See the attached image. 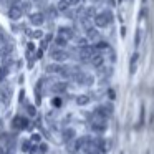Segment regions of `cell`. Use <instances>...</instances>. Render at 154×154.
I'll list each match as a JSON object with an SVG mask.
<instances>
[{"label":"cell","instance_id":"obj_17","mask_svg":"<svg viewBox=\"0 0 154 154\" xmlns=\"http://www.w3.org/2000/svg\"><path fill=\"white\" fill-rule=\"evenodd\" d=\"M103 57H101V55L100 53H98V55H94V57H93V60H91V63H93V66H96V68H101V66H103Z\"/></svg>","mask_w":154,"mask_h":154},{"label":"cell","instance_id":"obj_19","mask_svg":"<svg viewBox=\"0 0 154 154\" xmlns=\"http://www.w3.org/2000/svg\"><path fill=\"white\" fill-rule=\"evenodd\" d=\"M68 7H70V4H68L66 0H60V2L57 4L58 12H66V10H68Z\"/></svg>","mask_w":154,"mask_h":154},{"label":"cell","instance_id":"obj_25","mask_svg":"<svg viewBox=\"0 0 154 154\" xmlns=\"http://www.w3.org/2000/svg\"><path fill=\"white\" fill-rule=\"evenodd\" d=\"M20 2H22V0H7V4L10 5V7H12V5H18Z\"/></svg>","mask_w":154,"mask_h":154},{"label":"cell","instance_id":"obj_23","mask_svg":"<svg viewBox=\"0 0 154 154\" xmlns=\"http://www.w3.org/2000/svg\"><path fill=\"white\" fill-rule=\"evenodd\" d=\"M38 149H40V154H45L48 151V144H40V146H38Z\"/></svg>","mask_w":154,"mask_h":154},{"label":"cell","instance_id":"obj_18","mask_svg":"<svg viewBox=\"0 0 154 154\" xmlns=\"http://www.w3.org/2000/svg\"><path fill=\"white\" fill-rule=\"evenodd\" d=\"M137 60H139V55H137V53H134L133 57H131V65H129V71H131V73H134V71H136Z\"/></svg>","mask_w":154,"mask_h":154},{"label":"cell","instance_id":"obj_14","mask_svg":"<svg viewBox=\"0 0 154 154\" xmlns=\"http://www.w3.org/2000/svg\"><path fill=\"white\" fill-rule=\"evenodd\" d=\"M58 35H63L65 38H75V32L71 30V28H66V27H61L60 30H58Z\"/></svg>","mask_w":154,"mask_h":154},{"label":"cell","instance_id":"obj_24","mask_svg":"<svg viewBox=\"0 0 154 154\" xmlns=\"http://www.w3.org/2000/svg\"><path fill=\"white\" fill-rule=\"evenodd\" d=\"M94 47H96V50H100V48H108V43L106 42H100V43L94 45Z\"/></svg>","mask_w":154,"mask_h":154},{"label":"cell","instance_id":"obj_5","mask_svg":"<svg viewBox=\"0 0 154 154\" xmlns=\"http://www.w3.org/2000/svg\"><path fill=\"white\" fill-rule=\"evenodd\" d=\"M50 57H51V60H53L55 63H63L65 60H68L70 55H68L63 48H53V50L50 51Z\"/></svg>","mask_w":154,"mask_h":154},{"label":"cell","instance_id":"obj_2","mask_svg":"<svg viewBox=\"0 0 154 154\" xmlns=\"http://www.w3.org/2000/svg\"><path fill=\"white\" fill-rule=\"evenodd\" d=\"M93 20H94V25H96V27L104 28L113 22V15H111L109 12H101V14H98Z\"/></svg>","mask_w":154,"mask_h":154},{"label":"cell","instance_id":"obj_22","mask_svg":"<svg viewBox=\"0 0 154 154\" xmlns=\"http://www.w3.org/2000/svg\"><path fill=\"white\" fill-rule=\"evenodd\" d=\"M8 75V70H7V66H0V83L5 80V76Z\"/></svg>","mask_w":154,"mask_h":154},{"label":"cell","instance_id":"obj_4","mask_svg":"<svg viewBox=\"0 0 154 154\" xmlns=\"http://www.w3.org/2000/svg\"><path fill=\"white\" fill-rule=\"evenodd\" d=\"M96 55V47H83L80 48V60L81 61H91L93 57Z\"/></svg>","mask_w":154,"mask_h":154},{"label":"cell","instance_id":"obj_7","mask_svg":"<svg viewBox=\"0 0 154 154\" xmlns=\"http://www.w3.org/2000/svg\"><path fill=\"white\" fill-rule=\"evenodd\" d=\"M106 129H108V124L104 123V119H101V118H98V119L91 121V131H93V133L103 134Z\"/></svg>","mask_w":154,"mask_h":154},{"label":"cell","instance_id":"obj_11","mask_svg":"<svg viewBox=\"0 0 154 154\" xmlns=\"http://www.w3.org/2000/svg\"><path fill=\"white\" fill-rule=\"evenodd\" d=\"M90 101H91L90 94H78V96L75 98V103H76L78 106H85V104H88Z\"/></svg>","mask_w":154,"mask_h":154},{"label":"cell","instance_id":"obj_16","mask_svg":"<svg viewBox=\"0 0 154 154\" xmlns=\"http://www.w3.org/2000/svg\"><path fill=\"white\" fill-rule=\"evenodd\" d=\"M14 128H20V129H23V128H27V121H25L23 118L17 116L14 119Z\"/></svg>","mask_w":154,"mask_h":154},{"label":"cell","instance_id":"obj_30","mask_svg":"<svg viewBox=\"0 0 154 154\" xmlns=\"http://www.w3.org/2000/svg\"><path fill=\"white\" fill-rule=\"evenodd\" d=\"M108 4H111V5H114V0H108Z\"/></svg>","mask_w":154,"mask_h":154},{"label":"cell","instance_id":"obj_12","mask_svg":"<svg viewBox=\"0 0 154 154\" xmlns=\"http://www.w3.org/2000/svg\"><path fill=\"white\" fill-rule=\"evenodd\" d=\"M66 88H68V83L60 81V83H55L53 86H51V91H53V93H65Z\"/></svg>","mask_w":154,"mask_h":154},{"label":"cell","instance_id":"obj_6","mask_svg":"<svg viewBox=\"0 0 154 154\" xmlns=\"http://www.w3.org/2000/svg\"><path fill=\"white\" fill-rule=\"evenodd\" d=\"M23 7L22 5H12V7H8L7 10V15L8 18H12V20H20L22 17H23Z\"/></svg>","mask_w":154,"mask_h":154},{"label":"cell","instance_id":"obj_27","mask_svg":"<svg viewBox=\"0 0 154 154\" xmlns=\"http://www.w3.org/2000/svg\"><path fill=\"white\" fill-rule=\"evenodd\" d=\"M42 37V32H33V35H32V38H40Z\"/></svg>","mask_w":154,"mask_h":154},{"label":"cell","instance_id":"obj_8","mask_svg":"<svg viewBox=\"0 0 154 154\" xmlns=\"http://www.w3.org/2000/svg\"><path fill=\"white\" fill-rule=\"evenodd\" d=\"M28 20H30V23L33 27H40V25L45 23V15L42 12H33V14L28 15Z\"/></svg>","mask_w":154,"mask_h":154},{"label":"cell","instance_id":"obj_31","mask_svg":"<svg viewBox=\"0 0 154 154\" xmlns=\"http://www.w3.org/2000/svg\"><path fill=\"white\" fill-rule=\"evenodd\" d=\"M93 2H94V4H96V2H101V0H93Z\"/></svg>","mask_w":154,"mask_h":154},{"label":"cell","instance_id":"obj_15","mask_svg":"<svg viewBox=\"0 0 154 154\" xmlns=\"http://www.w3.org/2000/svg\"><path fill=\"white\" fill-rule=\"evenodd\" d=\"M100 32L96 30V28H90V30H86V38L88 40H100Z\"/></svg>","mask_w":154,"mask_h":154},{"label":"cell","instance_id":"obj_28","mask_svg":"<svg viewBox=\"0 0 154 154\" xmlns=\"http://www.w3.org/2000/svg\"><path fill=\"white\" fill-rule=\"evenodd\" d=\"M28 113L33 116V114H35V108H33V106H28Z\"/></svg>","mask_w":154,"mask_h":154},{"label":"cell","instance_id":"obj_3","mask_svg":"<svg viewBox=\"0 0 154 154\" xmlns=\"http://www.w3.org/2000/svg\"><path fill=\"white\" fill-rule=\"evenodd\" d=\"M94 114H96L98 118L106 121L108 118L113 114V104H101V106H98L96 109H94Z\"/></svg>","mask_w":154,"mask_h":154},{"label":"cell","instance_id":"obj_9","mask_svg":"<svg viewBox=\"0 0 154 154\" xmlns=\"http://www.w3.org/2000/svg\"><path fill=\"white\" fill-rule=\"evenodd\" d=\"M61 139H63L65 143L70 144L71 141L76 139V131H75L73 128H66V129H63V133H61Z\"/></svg>","mask_w":154,"mask_h":154},{"label":"cell","instance_id":"obj_29","mask_svg":"<svg viewBox=\"0 0 154 154\" xmlns=\"http://www.w3.org/2000/svg\"><path fill=\"white\" fill-rule=\"evenodd\" d=\"M32 139H33V141H40V134H33V136H32Z\"/></svg>","mask_w":154,"mask_h":154},{"label":"cell","instance_id":"obj_13","mask_svg":"<svg viewBox=\"0 0 154 154\" xmlns=\"http://www.w3.org/2000/svg\"><path fill=\"white\" fill-rule=\"evenodd\" d=\"M55 45H57V48H65L68 45V38H65L63 35H57L55 37Z\"/></svg>","mask_w":154,"mask_h":154},{"label":"cell","instance_id":"obj_10","mask_svg":"<svg viewBox=\"0 0 154 154\" xmlns=\"http://www.w3.org/2000/svg\"><path fill=\"white\" fill-rule=\"evenodd\" d=\"M65 66H61L60 63H50L47 65V73H57V75H61Z\"/></svg>","mask_w":154,"mask_h":154},{"label":"cell","instance_id":"obj_26","mask_svg":"<svg viewBox=\"0 0 154 154\" xmlns=\"http://www.w3.org/2000/svg\"><path fill=\"white\" fill-rule=\"evenodd\" d=\"M66 2H68L70 5H76V4H80L81 0H66Z\"/></svg>","mask_w":154,"mask_h":154},{"label":"cell","instance_id":"obj_21","mask_svg":"<svg viewBox=\"0 0 154 154\" xmlns=\"http://www.w3.org/2000/svg\"><path fill=\"white\" fill-rule=\"evenodd\" d=\"M96 15H98V14H94V8H93V7L85 8V17H86V18H88V17H93V18H94Z\"/></svg>","mask_w":154,"mask_h":154},{"label":"cell","instance_id":"obj_20","mask_svg":"<svg viewBox=\"0 0 154 154\" xmlns=\"http://www.w3.org/2000/svg\"><path fill=\"white\" fill-rule=\"evenodd\" d=\"M12 50H14L12 45H4V47H2V51H0V55H2V57H8V55L12 53Z\"/></svg>","mask_w":154,"mask_h":154},{"label":"cell","instance_id":"obj_32","mask_svg":"<svg viewBox=\"0 0 154 154\" xmlns=\"http://www.w3.org/2000/svg\"><path fill=\"white\" fill-rule=\"evenodd\" d=\"M143 2H146V0H143Z\"/></svg>","mask_w":154,"mask_h":154},{"label":"cell","instance_id":"obj_1","mask_svg":"<svg viewBox=\"0 0 154 154\" xmlns=\"http://www.w3.org/2000/svg\"><path fill=\"white\" fill-rule=\"evenodd\" d=\"M73 80L76 81V85H80V86H91V85L94 83V76H93V75L83 73V71H80V73L75 75Z\"/></svg>","mask_w":154,"mask_h":154}]
</instances>
